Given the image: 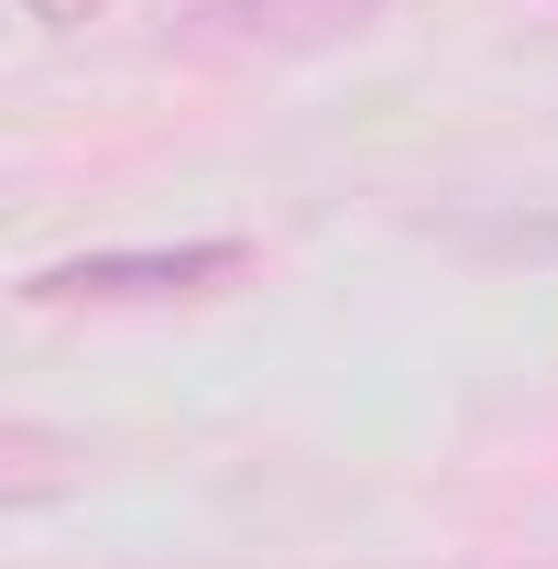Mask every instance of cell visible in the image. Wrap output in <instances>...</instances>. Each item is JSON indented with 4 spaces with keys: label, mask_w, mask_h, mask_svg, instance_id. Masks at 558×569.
<instances>
[{
    "label": "cell",
    "mask_w": 558,
    "mask_h": 569,
    "mask_svg": "<svg viewBox=\"0 0 558 569\" xmlns=\"http://www.w3.org/2000/svg\"><path fill=\"white\" fill-rule=\"evenodd\" d=\"M252 263L241 241H176V252H77V263H44L33 296H198V284H230Z\"/></svg>",
    "instance_id": "cell-1"
},
{
    "label": "cell",
    "mask_w": 558,
    "mask_h": 569,
    "mask_svg": "<svg viewBox=\"0 0 558 569\" xmlns=\"http://www.w3.org/2000/svg\"><path fill=\"white\" fill-rule=\"evenodd\" d=\"M395 0H209V22L230 44H263V56H329V44H361Z\"/></svg>",
    "instance_id": "cell-2"
},
{
    "label": "cell",
    "mask_w": 558,
    "mask_h": 569,
    "mask_svg": "<svg viewBox=\"0 0 558 569\" xmlns=\"http://www.w3.org/2000/svg\"><path fill=\"white\" fill-rule=\"evenodd\" d=\"M22 11H33V22H44V33H88V22H99V11H110V0H22Z\"/></svg>",
    "instance_id": "cell-3"
}]
</instances>
